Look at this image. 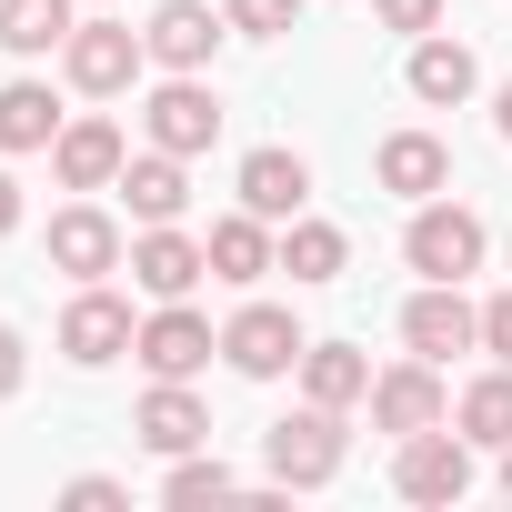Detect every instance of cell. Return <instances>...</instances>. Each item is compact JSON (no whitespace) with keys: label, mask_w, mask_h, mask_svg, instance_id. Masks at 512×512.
I'll return each mask as SVG.
<instances>
[{"label":"cell","mask_w":512,"mask_h":512,"mask_svg":"<svg viewBox=\"0 0 512 512\" xmlns=\"http://www.w3.org/2000/svg\"><path fill=\"white\" fill-rule=\"evenodd\" d=\"M402 262H412L422 282H462V272H482V211H462V201H422L412 231H402Z\"/></svg>","instance_id":"6da1fadb"},{"label":"cell","mask_w":512,"mask_h":512,"mask_svg":"<svg viewBox=\"0 0 512 512\" xmlns=\"http://www.w3.org/2000/svg\"><path fill=\"white\" fill-rule=\"evenodd\" d=\"M262 462H272V482H292V492L332 482V472H342V412H332V402H302L292 422H272Z\"/></svg>","instance_id":"7a4b0ae2"},{"label":"cell","mask_w":512,"mask_h":512,"mask_svg":"<svg viewBox=\"0 0 512 512\" xmlns=\"http://www.w3.org/2000/svg\"><path fill=\"white\" fill-rule=\"evenodd\" d=\"M141 61H151V41H141V31H121V21H81V31L61 41V71H71V91H91V101L131 91V81H141Z\"/></svg>","instance_id":"3957f363"},{"label":"cell","mask_w":512,"mask_h":512,"mask_svg":"<svg viewBox=\"0 0 512 512\" xmlns=\"http://www.w3.org/2000/svg\"><path fill=\"white\" fill-rule=\"evenodd\" d=\"M221 362H231L241 382H282V372L302 362V322H292V312H272V302H251V312H231V322H221Z\"/></svg>","instance_id":"277c9868"},{"label":"cell","mask_w":512,"mask_h":512,"mask_svg":"<svg viewBox=\"0 0 512 512\" xmlns=\"http://www.w3.org/2000/svg\"><path fill=\"white\" fill-rule=\"evenodd\" d=\"M452 412V392H442V362H402V372H372V432H392V442H412V432H432Z\"/></svg>","instance_id":"5b68a950"},{"label":"cell","mask_w":512,"mask_h":512,"mask_svg":"<svg viewBox=\"0 0 512 512\" xmlns=\"http://www.w3.org/2000/svg\"><path fill=\"white\" fill-rule=\"evenodd\" d=\"M392 492H402V502H462V492H472V442L442 432V422L412 432L402 462H392Z\"/></svg>","instance_id":"8992f818"},{"label":"cell","mask_w":512,"mask_h":512,"mask_svg":"<svg viewBox=\"0 0 512 512\" xmlns=\"http://www.w3.org/2000/svg\"><path fill=\"white\" fill-rule=\"evenodd\" d=\"M131 352H141V372H151V382H191V372L221 352V332H211L191 302H161V312L141 322V342H131Z\"/></svg>","instance_id":"52a82bcc"},{"label":"cell","mask_w":512,"mask_h":512,"mask_svg":"<svg viewBox=\"0 0 512 512\" xmlns=\"http://www.w3.org/2000/svg\"><path fill=\"white\" fill-rule=\"evenodd\" d=\"M141 131H151V151H181V161H191V151H211V141H221V101L181 71V81H161V91H151Z\"/></svg>","instance_id":"ba28073f"},{"label":"cell","mask_w":512,"mask_h":512,"mask_svg":"<svg viewBox=\"0 0 512 512\" xmlns=\"http://www.w3.org/2000/svg\"><path fill=\"white\" fill-rule=\"evenodd\" d=\"M141 332H131V302H111L101 282H81V302L61 312V352L81 362V372H101V362H121Z\"/></svg>","instance_id":"9c48e42d"},{"label":"cell","mask_w":512,"mask_h":512,"mask_svg":"<svg viewBox=\"0 0 512 512\" xmlns=\"http://www.w3.org/2000/svg\"><path fill=\"white\" fill-rule=\"evenodd\" d=\"M402 342H412L422 362H452V352H472V342H482V312L462 302V282H432V292H412Z\"/></svg>","instance_id":"30bf717a"},{"label":"cell","mask_w":512,"mask_h":512,"mask_svg":"<svg viewBox=\"0 0 512 512\" xmlns=\"http://www.w3.org/2000/svg\"><path fill=\"white\" fill-rule=\"evenodd\" d=\"M121 161H131V141H121V121H61V141H51V171L71 181V191H111L121 181Z\"/></svg>","instance_id":"8fae6325"},{"label":"cell","mask_w":512,"mask_h":512,"mask_svg":"<svg viewBox=\"0 0 512 512\" xmlns=\"http://www.w3.org/2000/svg\"><path fill=\"white\" fill-rule=\"evenodd\" d=\"M201 272H211V251H201V241H181L171 221H151V231L131 241V282H141L151 302H181V292H191Z\"/></svg>","instance_id":"7c38bea8"},{"label":"cell","mask_w":512,"mask_h":512,"mask_svg":"<svg viewBox=\"0 0 512 512\" xmlns=\"http://www.w3.org/2000/svg\"><path fill=\"white\" fill-rule=\"evenodd\" d=\"M51 262L71 272V282H101V272H121V221L111 211H51Z\"/></svg>","instance_id":"4fadbf2b"},{"label":"cell","mask_w":512,"mask_h":512,"mask_svg":"<svg viewBox=\"0 0 512 512\" xmlns=\"http://www.w3.org/2000/svg\"><path fill=\"white\" fill-rule=\"evenodd\" d=\"M302 201H312V161H302V151H251V161H241V211L302 221Z\"/></svg>","instance_id":"5bb4252c"},{"label":"cell","mask_w":512,"mask_h":512,"mask_svg":"<svg viewBox=\"0 0 512 512\" xmlns=\"http://www.w3.org/2000/svg\"><path fill=\"white\" fill-rule=\"evenodd\" d=\"M221 31H231V21H211L201 0H161L141 41H151V61H161V71H201V61L221 51Z\"/></svg>","instance_id":"9a60e30c"},{"label":"cell","mask_w":512,"mask_h":512,"mask_svg":"<svg viewBox=\"0 0 512 512\" xmlns=\"http://www.w3.org/2000/svg\"><path fill=\"white\" fill-rule=\"evenodd\" d=\"M131 432H141L151 452H171V462H181V452H201V442H211V412H201L181 382H151V402L131 412Z\"/></svg>","instance_id":"2e32d148"},{"label":"cell","mask_w":512,"mask_h":512,"mask_svg":"<svg viewBox=\"0 0 512 512\" xmlns=\"http://www.w3.org/2000/svg\"><path fill=\"white\" fill-rule=\"evenodd\" d=\"M372 171H382V191H402V201H432V191L452 181V151H442L432 131H392Z\"/></svg>","instance_id":"e0dca14e"},{"label":"cell","mask_w":512,"mask_h":512,"mask_svg":"<svg viewBox=\"0 0 512 512\" xmlns=\"http://www.w3.org/2000/svg\"><path fill=\"white\" fill-rule=\"evenodd\" d=\"M121 201H131L141 231H151V221H181V201H191L181 151H141V161H121Z\"/></svg>","instance_id":"ac0fdd59"},{"label":"cell","mask_w":512,"mask_h":512,"mask_svg":"<svg viewBox=\"0 0 512 512\" xmlns=\"http://www.w3.org/2000/svg\"><path fill=\"white\" fill-rule=\"evenodd\" d=\"M211 282H262V272H282V251H272V231H262V211H241V221H211Z\"/></svg>","instance_id":"d6986e66"},{"label":"cell","mask_w":512,"mask_h":512,"mask_svg":"<svg viewBox=\"0 0 512 512\" xmlns=\"http://www.w3.org/2000/svg\"><path fill=\"white\" fill-rule=\"evenodd\" d=\"M302 402H372V362L352 342H302Z\"/></svg>","instance_id":"ffe728a7"},{"label":"cell","mask_w":512,"mask_h":512,"mask_svg":"<svg viewBox=\"0 0 512 512\" xmlns=\"http://www.w3.org/2000/svg\"><path fill=\"white\" fill-rule=\"evenodd\" d=\"M472 81H482V71H472V51H462V41H432V31L412 41V101L452 111V101H472Z\"/></svg>","instance_id":"44dd1931"},{"label":"cell","mask_w":512,"mask_h":512,"mask_svg":"<svg viewBox=\"0 0 512 512\" xmlns=\"http://www.w3.org/2000/svg\"><path fill=\"white\" fill-rule=\"evenodd\" d=\"M61 141V101L41 81H0V151H51Z\"/></svg>","instance_id":"7402d4cb"},{"label":"cell","mask_w":512,"mask_h":512,"mask_svg":"<svg viewBox=\"0 0 512 512\" xmlns=\"http://www.w3.org/2000/svg\"><path fill=\"white\" fill-rule=\"evenodd\" d=\"M81 21H71V0H0V51H21V61H41V51H61Z\"/></svg>","instance_id":"603a6c76"},{"label":"cell","mask_w":512,"mask_h":512,"mask_svg":"<svg viewBox=\"0 0 512 512\" xmlns=\"http://www.w3.org/2000/svg\"><path fill=\"white\" fill-rule=\"evenodd\" d=\"M452 422H462V442H492V452H502V442H512V362L482 372V382L452 402Z\"/></svg>","instance_id":"cb8c5ba5"},{"label":"cell","mask_w":512,"mask_h":512,"mask_svg":"<svg viewBox=\"0 0 512 512\" xmlns=\"http://www.w3.org/2000/svg\"><path fill=\"white\" fill-rule=\"evenodd\" d=\"M282 272L292 282H342V231L332 221H292L282 231Z\"/></svg>","instance_id":"d4e9b609"},{"label":"cell","mask_w":512,"mask_h":512,"mask_svg":"<svg viewBox=\"0 0 512 512\" xmlns=\"http://www.w3.org/2000/svg\"><path fill=\"white\" fill-rule=\"evenodd\" d=\"M221 492H231V462L221 452H181L171 482H161V502H221Z\"/></svg>","instance_id":"484cf974"},{"label":"cell","mask_w":512,"mask_h":512,"mask_svg":"<svg viewBox=\"0 0 512 512\" xmlns=\"http://www.w3.org/2000/svg\"><path fill=\"white\" fill-rule=\"evenodd\" d=\"M302 21V0H231V31H251V41H282Z\"/></svg>","instance_id":"4316f807"},{"label":"cell","mask_w":512,"mask_h":512,"mask_svg":"<svg viewBox=\"0 0 512 512\" xmlns=\"http://www.w3.org/2000/svg\"><path fill=\"white\" fill-rule=\"evenodd\" d=\"M372 21L402 31V41H422V31H442V0H372Z\"/></svg>","instance_id":"83f0119b"},{"label":"cell","mask_w":512,"mask_h":512,"mask_svg":"<svg viewBox=\"0 0 512 512\" xmlns=\"http://www.w3.org/2000/svg\"><path fill=\"white\" fill-rule=\"evenodd\" d=\"M61 502H71V512H111V502H121V482H101V472H81V482H71Z\"/></svg>","instance_id":"f1b7e54d"},{"label":"cell","mask_w":512,"mask_h":512,"mask_svg":"<svg viewBox=\"0 0 512 512\" xmlns=\"http://www.w3.org/2000/svg\"><path fill=\"white\" fill-rule=\"evenodd\" d=\"M482 342L512 362V292H492V302H482Z\"/></svg>","instance_id":"f546056e"},{"label":"cell","mask_w":512,"mask_h":512,"mask_svg":"<svg viewBox=\"0 0 512 512\" xmlns=\"http://www.w3.org/2000/svg\"><path fill=\"white\" fill-rule=\"evenodd\" d=\"M11 392H21V332L0 322V402H11Z\"/></svg>","instance_id":"4dcf8cb0"},{"label":"cell","mask_w":512,"mask_h":512,"mask_svg":"<svg viewBox=\"0 0 512 512\" xmlns=\"http://www.w3.org/2000/svg\"><path fill=\"white\" fill-rule=\"evenodd\" d=\"M0 231H21V181L0 171Z\"/></svg>","instance_id":"1f68e13d"},{"label":"cell","mask_w":512,"mask_h":512,"mask_svg":"<svg viewBox=\"0 0 512 512\" xmlns=\"http://www.w3.org/2000/svg\"><path fill=\"white\" fill-rule=\"evenodd\" d=\"M502 141H512V81H502Z\"/></svg>","instance_id":"d6a6232c"},{"label":"cell","mask_w":512,"mask_h":512,"mask_svg":"<svg viewBox=\"0 0 512 512\" xmlns=\"http://www.w3.org/2000/svg\"><path fill=\"white\" fill-rule=\"evenodd\" d=\"M502 492H512V442H502Z\"/></svg>","instance_id":"836d02e7"}]
</instances>
